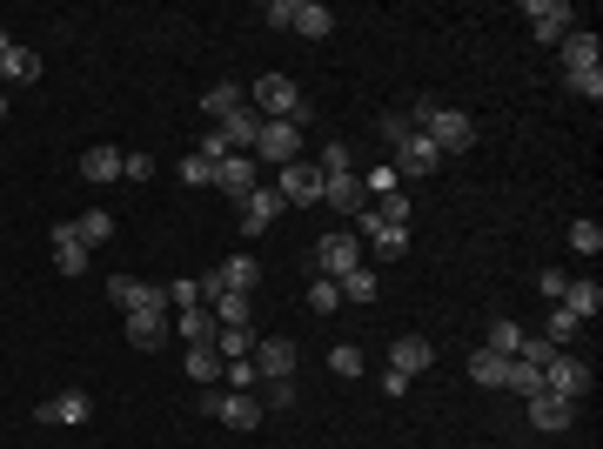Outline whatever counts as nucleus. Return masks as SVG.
I'll return each instance as SVG.
<instances>
[{
	"label": "nucleus",
	"instance_id": "26",
	"mask_svg": "<svg viewBox=\"0 0 603 449\" xmlns=\"http://www.w3.org/2000/svg\"><path fill=\"white\" fill-rule=\"evenodd\" d=\"M483 349H490V356H523V322H510V315H503V322H490V336H483Z\"/></svg>",
	"mask_w": 603,
	"mask_h": 449
},
{
	"label": "nucleus",
	"instance_id": "37",
	"mask_svg": "<svg viewBox=\"0 0 603 449\" xmlns=\"http://www.w3.org/2000/svg\"><path fill=\"white\" fill-rule=\"evenodd\" d=\"M315 168H322V181L329 175H356V168H349V141H322V161H315Z\"/></svg>",
	"mask_w": 603,
	"mask_h": 449
},
{
	"label": "nucleus",
	"instance_id": "34",
	"mask_svg": "<svg viewBox=\"0 0 603 449\" xmlns=\"http://www.w3.org/2000/svg\"><path fill=\"white\" fill-rule=\"evenodd\" d=\"M503 369H510V362L490 356V349H476V356H469V376L483 382V389H503Z\"/></svg>",
	"mask_w": 603,
	"mask_h": 449
},
{
	"label": "nucleus",
	"instance_id": "11",
	"mask_svg": "<svg viewBox=\"0 0 603 449\" xmlns=\"http://www.w3.org/2000/svg\"><path fill=\"white\" fill-rule=\"evenodd\" d=\"M322 202L335 215H369V188H362V175H329L322 181Z\"/></svg>",
	"mask_w": 603,
	"mask_h": 449
},
{
	"label": "nucleus",
	"instance_id": "42",
	"mask_svg": "<svg viewBox=\"0 0 603 449\" xmlns=\"http://www.w3.org/2000/svg\"><path fill=\"white\" fill-rule=\"evenodd\" d=\"M570 248H577V255H597V248H603V228L597 222H570Z\"/></svg>",
	"mask_w": 603,
	"mask_h": 449
},
{
	"label": "nucleus",
	"instance_id": "35",
	"mask_svg": "<svg viewBox=\"0 0 603 449\" xmlns=\"http://www.w3.org/2000/svg\"><path fill=\"white\" fill-rule=\"evenodd\" d=\"M201 302H208L201 275H181V282H168V309H201Z\"/></svg>",
	"mask_w": 603,
	"mask_h": 449
},
{
	"label": "nucleus",
	"instance_id": "31",
	"mask_svg": "<svg viewBox=\"0 0 603 449\" xmlns=\"http://www.w3.org/2000/svg\"><path fill=\"white\" fill-rule=\"evenodd\" d=\"M329 27H335V14H329V7L302 0V14H295V34H309V41H329Z\"/></svg>",
	"mask_w": 603,
	"mask_h": 449
},
{
	"label": "nucleus",
	"instance_id": "2",
	"mask_svg": "<svg viewBox=\"0 0 603 449\" xmlns=\"http://www.w3.org/2000/svg\"><path fill=\"white\" fill-rule=\"evenodd\" d=\"M416 128H423L443 155H463L469 141H476V121H469L463 108H436V101H423V108H416Z\"/></svg>",
	"mask_w": 603,
	"mask_h": 449
},
{
	"label": "nucleus",
	"instance_id": "4",
	"mask_svg": "<svg viewBox=\"0 0 603 449\" xmlns=\"http://www.w3.org/2000/svg\"><path fill=\"white\" fill-rule=\"evenodd\" d=\"M389 168H396V181H423V175L443 168V148H436L423 128H409V141H396V161H389Z\"/></svg>",
	"mask_w": 603,
	"mask_h": 449
},
{
	"label": "nucleus",
	"instance_id": "32",
	"mask_svg": "<svg viewBox=\"0 0 603 449\" xmlns=\"http://www.w3.org/2000/svg\"><path fill=\"white\" fill-rule=\"evenodd\" d=\"M215 369H222V349H215V342H188V376L215 382Z\"/></svg>",
	"mask_w": 603,
	"mask_h": 449
},
{
	"label": "nucleus",
	"instance_id": "41",
	"mask_svg": "<svg viewBox=\"0 0 603 449\" xmlns=\"http://www.w3.org/2000/svg\"><path fill=\"white\" fill-rule=\"evenodd\" d=\"M195 155L208 161V168H222V161L235 155V148H228V135H222V128H208V135H201V148H195Z\"/></svg>",
	"mask_w": 603,
	"mask_h": 449
},
{
	"label": "nucleus",
	"instance_id": "30",
	"mask_svg": "<svg viewBox=\"0 0 603 449\" xmlns=\"http://www.w3.org/2000/svg\"><path fill=\"white\" fill-rule=\"evenodd\" d=\"M175 329L188 342H208L215 336V309H208V302H201V309H175Z\"/></svg>",
	"mask_w": 603,
	"mask_h": 449
},
{
	"label": "nucleus",
	"instance_id": "23",
	"mask_svg": "<svg viewBox=\"0 0 603 449\" xmlns=\"http://www.w3.org/2000/svg\"><path fill=\"white\" fill-rule=\"evenodd\" d=\"M222 135H228V148H235V155H255V135H262V114H255V108L228 114V121H222Z\"/></svg>",
	"mask_w": 603,
	"mask_h": 449
},
{
	"label": "nucleus",
	"instance_id": "38",
	"mask_svg": "<svg viewBox=\"0 0 603 449\" xmlns=\"http://www.w3.org/2000/svg\"><path fill=\"white\" fill-rule=\"evenodd\" d=\"M577 329H583V322H577L570 309H550V329H543V342H550V349H557V342H577Z\"/></svg>",
	"mask_w": 603,
	"mask_h": 449
},
{
	"label": "nucleus",
	"instance_id": "29",
	"mask_svg": "<svg viewBox=\"0 0 603 449\" xmlns=\"http://www.w3.org/2000/svg\"><path fill=\"white\" fill-rule=\"evenodd\" d=\"M81 181H121V155L114 148H88L81 155Z\"/></svg>",
	"mask_w": 603,
	"mask_h": 449
},
{
	"label": "nucleus",
	"instance_id": "5",
	"mask_svg": "<svg viewBox=\"0 0 603 449\" xmlns=\"http://www.w3.org/2000/svg\"><path fill=\"white\" fill-rule=\"evenodd\" d=\"M543 389L550 396H563V403H577V396H590V362H577V356H550L543 362Z\"/></svg>",
	"mask_w": 603,
	"mask_h": 449
},
{
	"label": "nucleus",
	"instance_id": "18",
	"mask_svg": "<svg viewBox=\"0 0 603 449\" xmlns=\"http://www.w3.org/2000/svg\"><path fill=\"white\" fill-rule=\"evenodd\" d=\"M429 362H436V349H429L423 336H396L389 342V369H402V376H423Z\"/></svg>",
	"mask_w": 603,
	"mask_h": 449
},
{
	"label": "nucleus",
	"instance_id": "13",
	"mask_svg": "<svg viewBox=\"0 0 603 449\" xmlns=\"http://www.w3.org/2000/svg\"><path fill=\"white\" fill-rule=\"evenodd\" d=\"M530 423L543 429V436H563V429L577 423V403H563V396H550V389H536V396H530Z\"/></svg>",
	"mask_w": 603,
	"mask_h": 449
},
{
	"label": "nucleus",
	"instance_id": "44",
	"mask_svg": "<svg viewBox=\"0 0 603 449\" xmlns=\"http://www.w3.org/2000/svg\"><path fill=\"white\" fill-rule=\"evenodd\" d=\"M335 302H342V289H335L329 275H315V289H309V309H315V315H329Z\"/></svg>",
	"mask_w": 603,
	"mask_h": 449
},
{
	"label": "nucleus",
	"instance_id": "14",
	"mask_svg": "<svg viewBox=\"0 0 603 449\" xmlns=\"http://www.w3.org/2000/svg\"><path fill=\"white\" fill-rule=\"evenodd\" d=\"M255 376H268V382H282V376H295V342L289 336H268V342H255Z\"/></svg>",
	"mask_w": 603,
	"mask_h": 449
},
{
	"label": "nucleus",
	"instance_id": "48",
	"mask_svg": "<svg viewBox=\"0 0 603 449\" xmlns=\"http://www.w3.org/2000/svg\"><path fill=\"white\" fill-rule=\"evenodd\" d=\"M295 14H302V0H268V27H295Z\"/></svg>",
	"mask_w": 603,
	"mask_h": 449
},
{
	"label": "nucleus",
	"instance_id": "7",
	"mask_svg": "<svg viewBox=\"0 0 603 449\" xmlns=\"http://www.w3.org/2000/svg\"><path fill=\"white\" fill-rule=\"evenodd\" d=\"M208 416H222L228 429H255L262 423V396H242V389H228V396H201Z\"/></svg>",
	"mask_w": 603,
	"mask_h": 449
},
{
	"label": "nucleus",
	"instance_id": "21",
	"mask_svg": "<svg viewBox=\"0 0 603 449\" xmlns=\"http://www.w3.org/2000/svg\"><path fill=\"white\" fill-rule=\"evenodd\" d=\"M248 108V94L235 88V81H215V88L201 94V114H208V121H228V114H242Z\"/></svg>",
	"mask_w": 603,
	"mask_h": 449
},
{
	"label": "nucleus",
	"instance_id": "19",
	"mask_svg": "<svg viewBox=\"0 0 603 449\" xmlns=\"http://www.w3.org/2000/svg\"><path fill=\"white\" fill-rule=\"evenodd\" d=\"M557 47H563V74H577V68H597V54H603L590 27H570V34H563Z\"/></svg>",
	"mask_w": 603,
	"mask_h": 449
},
{
	"label": "nucleus",
	"instance_id": "47",
	"mask_svg": "<svg viewBox=\"0 0 603 449\" xmlns=\"http://www.w3.org/2000/svg\"><path fill=\"white\" fill-rule=\"evenodd\" d=\"M409 128H416V121H402V114H382V121H376V135L389 141V148H396V141H409Z\"/></svg>",
	"mask_w": 603,
	"mask_h": 449
},
{
	"label": "nucleus",
	"instance_id": "3",
	"mask_svg": "<svg viewBox=\"0 0 603 449\" xmlns=\"http://www.w3.org/2000/svg\"><path fill=\"white\" fill-rule=\"evenodd\" d=\"M302 161V128L295 121H262V135H255V168H289Z\"/></svg>",
	"mask_w": 603,
	"mask_h": 449
},
{
	"label": "nucleus",
	"instance_id": "9",
	"mask_svg": "<svg viewBox=\"0 0 603 449\" xmlns=\"http://www.w3.org/2000/svg\"><path fill=\"white\" fill-rule=\"evenodd\" d=\"M315 262H322V275H329V282H342L349 269H362V242H356V235H322Z\"/></svg>",
	"mask_w": 603,
	"mask_h": 449
},
{
	"label": "nucleus",
	"instance_id": "43",
	"mask_svg": "<svg viewBox=\"0 0 603 449\" xmlns=\"http://www.w3.org/2000/svg\"><path fill=\"white\" fill-rule=\"evenodd\" d=\"M181 188H215V168H208L201 155H188L181 161Z\"/></svg>",
	"mask_w": 603,
	"mask_h": 449
},
{
	"label": "nucleus",
	"instance_id": "22",
	"mask_svg": "<svg viewBox=\"0 0 603 449\" xmlns=\"http://www.w3.org/2000/svg\"><path fill=\"white\" fill-rule=\"evenodd\" d=\"M0 81H21V88H27V81H41V54L14 41L7 54H0Z\"/></svg>",
	"mask_w": 603,
	"mask_h": 449
},
{
	"label": "nucleus",
	"instance_id": "49",
	"mask_svg": "<svg viewBox=\"0 0 603 449\" xmlns=\"http://www.w3.org/2000/svg\"><path fill=\"white\" fill-rule=\"evenodd\" d=\"M536 289L550 295V302H563V289H570V275H563V269H543V275H536Z\"/></svg>",
	"mask_w": 603,
	"mask_h": 449
},
{
	"label": "nucleus",
	"instance_id": "8",
	"mask_svg": "<svg viewBox=\"0 0 603 449\" xmlns=\"http://www.w3.org/2000/svg\"><path fill=\"white\" fill-rule=\"evenodd\" d=\"M523 21H530L536 41H563L577 14H570V0H530V7H523Z\"/></svg>",
	"mask_w": 603,
	"mask_h": 449
},
{
	"label": "nucleus",
	"instance_id": "28",
	"mask_svg": "<svg viewBox=\"0 0 603 449\" xmlns=\"http://www.w3.org/2000/svg\"><path fill=\"white\" fill-rule=\"evenodd\" d=\"M208 309H215V329H248V315H255V302H248V295H215Z\"/></svg>",
	"mask_w": 603,
	"mask_h": 449
},
{
	"label": "nucleus",
	"instance_id": "1",
	"mask_svg": "<svg viewBox=\"0 0 603 449\" xmlns=\"http://www.w3.org/2000/svg\"><path fill=\"white\" fill-rule=\"evenodd\" d=\"M248 108L262 114V121H295V128H309V101L295 88L289 74H262L255 88H248Z\"/></svg>",
	"mask_w": 603,
	"mask_h": 449
},
{
	"label": "nucleus",
	"instance_id": "25",
	"mask_svg": "<svg viewBox=\"0 0 603 449\" xmlns=\"http://www.w3.org/2000/svg\"><path fill=\"white\" fill-rule=\"evenodd\" d=\"M74 242H81V248H108L114 242V215H108V208H88V215L74 222Z\"/></svg>",
	"mask_w": 603,
	"mask_h": 449
},
{
	"label": "nucleus",
	"instance_id": "6",
	"mask_svg": "<svg viewBox=\"0 0 603 449\" xmlns=\"http://www.w3.org/2000/svg\"><path fill=\"white\" fill-rule=\"evenodd\" d=\"M275 195H282L289 208H315L322 202V168H315V161H289L282 181H275Z\"/></svg>",
	"mask_w": 603,
	"mask_h": 449
},
{
	"label": "nucleus",
	"instance_id": "40",
	"mask_svg": "<svg viewBox=\"0 0 603 449\" xmlns=\"http://www.w3.org/2000/svg\"><path fill=\"white\" fill-rule=\"evenodd\" d=\"M362 362H369V356H362L356 342H335V356H329V369H335V376H362Z\"/></svg>",
	"mask_w": 603,
	"mask_h": 449
},
{
	"label": "nucleus",
	"instance_id": "36",
	"mask_svg": "<svg viewBox=\"0 0 603 449\" xmlns=\"http://www.w3.org/2000/svg\"><path fill=\"white\" fill-rule=\"evenodd\" d=\"M255 342H262L255 329H215V349H222L228 362H235V356H255Z\"/></svg>",
	"mask_w": 603,
	"mask_h": 449
},
{
	"label": "nucleus",
	"instance_id": "39",
	"mask_svg": "<svg viewBox=\"0 0 603 449\" xmlns=\"http://www.w3.org/2000/svg\"><path fill=\"white\" fill-rule=\"evenodd\" d=\"M376 222H389V228H409V195H402V188L376 202Z\"/></svg>",
	"mask_w": 603,
	"mask_h": 449
},
{
	"label": "nucleus",
	"instance_id": "46",
	"mask_svg": "<svg viewBox=\"0 0 603 449\" xmlns=\"http://www.w3.org/2000/svg\"><path fill=\"white\" fill-rule=\"evenodd\" d=\"M563 81H570V94H590V101L603 94V74L597 68H577V74H563Z\"/></svg>",
	"mask_w": 603,
	"mask_h": 449
},
{
	"label": "nucleus",
	"instance_id": "15",
	"mask_svg": "<svg viewBox=\"0 0 603 449\" xmlns=\"http://www.w3.org/2000/svg\"><path fill=\"white\" fill-rule=\"evenodd\" d=\"M108 295L121 309H168V289H148V282H134V275H108Z\"/></svg>",
	"mask_w": 603,
	"mask_h": 449
},
{
	"label": "nucleus",
	"instance_id": "52",
	"mask_svg": "<svg viewBox=\"0 0 603 449\" xmlns=\"http://www.w3.org/2000/svg\"><path fill=\"white\" fill-rule=\"evenodd\" d=\"M121 175H128V181H148V175H155V161H148V155H121Z\"/></svg>",
	"mask_w": 603,
	"mask_h": 449
},
{
	"label": "nucleus",
	"instance_id": "53",
	"mask_svg": "<svg viewBox=\"0 0 603 449\" xmlns=\"http://www.w3.org/2000/svg\"><path fill=\"white\" fill-rule=\"evenodd\" d=\"M0 121H7V94H0Z\"/></svg>",
	"mask_w": 603,
	"mask_h": 449
},
{
	"label": "nucleus",
	"instance_id": "20",
	"mask_svg": "<svg viewBox=\"0 0 603 449\" xmlns=\"http://www.w3.org/2000/svg\"><path fill=\"white\" fill-rule=\"evenodd\" d=\"M54 269H61V275L88 269V248L74 242V222H54Z\"/></svg>",
	"mask_w": 603,
	"mask_h": 449
},
{
	"label": "nucleus",
	"instance_id": "51",
	"mask_svg": "<svg viewBox=\"0 0 603 449\" xmlns=\"http://www.w3.org/2000/svg\"><path fill=\"white\" fill-rule=\"evenodd\" d=\"M295 403V376H282V382H268V409H289Z\"/></svg>",
	"mask_w": 603,
	"mask_h": 449
},
{
	"label": "nucleus",
	"instance_id": "17",
	"mask_svg": "<svg viewBox=\"0 0 603 449\" xmlns=\"http://www.w3.org/2000/svg\"><path fill=\"white\" fill-rule=\"evenodd\" d=\"M282 208H289V202H282L275 188H255V195L242 202V235H268V222H275Z\"/></svg>",
	"mask_w": 603,
	"mask_h": 449
},
{
	"label": "nucleus",
	"instance_id": "45",
	"mask_svg": "<svg viewBox=\"0 0 603 449\" xmlns=\"http://www.w3.org/2000/svg\"><path fill=\"white\" fill-rule=\"evenodd\" d=\"M362 188H369V202H382V195H396L402 181H396V168H376V175H362Z\"/></svg>",
	"mask_w": 603,
	"mask_h": 449
},
{
	"label": "nucleus",
	"instance_id": "12",
	"mask_svg": "<svg viewBox=\"0 0 603 449\" xmlns=\"http://www.w3.org/2000/svg\"><path fill=\"white\" fill-rule=\"evenodd\" d=\"M168 329H175V309H134L128 315V342L134 349H161Z\"/></svg>",
	"mask_w": 603,
	"mask_h": 449
},
{
	"label": "nucleus",
	"instance_id": "27",
	"mask_svg": "<svg viewBox=\"0 0 603 449\" xmlns=\"http://www.w3.org/2000/svg\"><path fill=\"white\" fill-rule=\"evenodd\" d=\"M557 309H570V315H577V322H590V315L603 309V289H597V282H570V289H563V302H557Z\"/></svg>",
	"mask_w": 603,
	"mask_h": 449
},
{
	"label": "nucleus",
	"instance_id": "50",
	"mask_svg": "<svg viewBox=\"0 0 603 449\" xmlns=\"http://www.w3.org/2000/svg\"><path fill=\"white\" fill-rule=\"evenodd\" d=\"M228 382H235V389H255L262 376H255V362H248V356H235V362H228Z\"/></svg>",
	"mask_w": 603,
	"mask_h": 449
},
{
	"label": "nucleus",
	"instance_id": "33",
	"mask_svg": "<svg viewBox=\"0 0 603 449\" xmlns=\"http://www.w3.org/2000/svg\"><path fill=\"white\" fill-rule=\"evenodd\" d=\"M335 289L349 295V302H376V269L362 262V269H349V275H342V282H335Z\"/></svg>",
	"mask_w": 603,
	"mask_h": 449
},
{
	"label": "nucleus",
	"instance_id": "16",
	"mask_svg": "<svg viewBox=\"0 0 603 449\" xmlns=\"http://www.w3.org/2000/svg\"><path fill=\"white\" fill-rule=\"evenodd\" d=\"M356 242H369L382 255V262H396L402 248H409V228H389V222H376V208H369V215H362V235Z\"/></svg>",
	"mask_w": 603,
	"mask_h": 449
},
{
	"label": "nucleus",
	"instance_id": "10",
	"mask_svg": "<svg viewBox=\"0 0 603 449\" xmlns=\"http://www.w3.org/2000/svg\"><path fill=\"white\" fill-rule=\"evenodd\" d=\"M262 168H255V155H228L222 168H215V188H222L228 202H248V195H255V188H262Z\"/></svg>",
	"mask_w": 603,
	"mask_h": 449
},
{
	"label": "nucleus",
	"instance_id": "24",
	"mask_svg": "<svg viewBox=\"0 0 603 449\" xmlns=\"http://www.w3.org/2000/svg\"><path fill=\"white\" fill-rule=\"evenodd\" d=\"M88 396H81V389H67V396H54V403H41L34 409V416H41V423H88Z\"/></svg>",
	"mask_w": 603,
	"mask_h": 449
}]
</instances>
